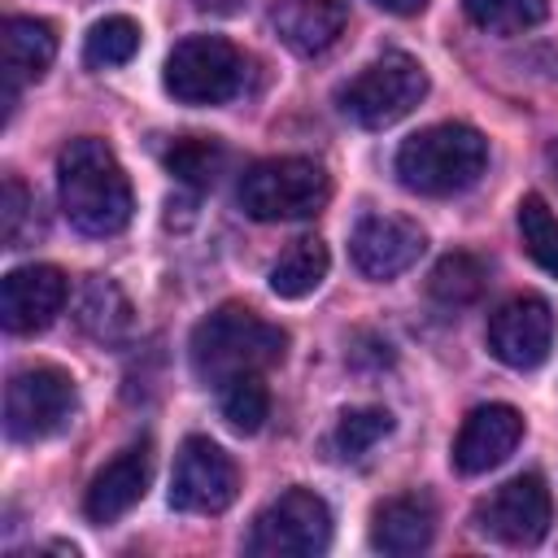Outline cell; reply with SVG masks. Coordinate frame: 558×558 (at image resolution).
Listing matches in <instances>:
<instances>
[{
	"label": "cell",
	"mask_w": 558,
	"mask_h": 558,
	"mask_svg": "<svg viewBox=\"0 0 558 558\" xmlns=\"http://www.w3.org/2000/svg\"><path fill=\"white\" fill-rule=\"evenodd\" d=\"M35 196L22 187V179H4V192H0V235H4V248H26L35 244V235L44 231L39 214H35Z\"/></svg>",
	"instance_id": "28"
},
{
	"label": "cell",
	"mask_w": 558,
	"mask_h": 558,
	"mask_svg": "<svg viewBox=\"0 0 558 558\" xmlns=\"http://www.w3.org/2000/svg\"><path fill=\"white\" fill-rule=\"evenodd\" d=\"M0 48H4V105L13 109L17 87L31 78H44V70L52 65L57 31L44 17H4Z\"/></svg>",
	"instance_id": "18"
},
{
	"label": "cell",
	"mask_w": 558,
	"mask_h": 558,
	"mask_svg": "<svg viewBox=\"0 0 558 558\" xmlns=\"http://www.w3.org/2000/svg\"><path fill=\"white\" fill-rule=\"evenodd\" d=\"M375 4L388 9V13H397V17H410V13H423L427 0H375Z\"/></svg>",
	"instance_id": "29"
},
{
	"label": "cell",
	"mask_w": 558,
	"mask_h": 558,
	"mask_svg": "<svg viewBox=\"0 0 558 558\" xmlns=\"http://www.w3.org/2000/svg\"><path fill=\"white\" fill-rule=\"evenodd\" d=\"M519 240H523V253L558 279V214L536 192L519 201Z\"/></svg>",
	"instance_id": "25"
},
{
	"label": "cell",
	"mask_w": 558,
	"mask_h": 558,
	"mask_svg": "<svg viewBox=\"0 0 558 558\" xmlns=\"http://www.w3.org/2000/svg\"><path fill=\"white\" fill-rule=\"evenodd\" d=\"M488 140L466 122H436L397 148V179L418 196H453L480 183Z\"/></svg>",
	"instance_id": "3"
},
{
	"label": "cell",
	"mask_w": 558,
	"mask_h": 558,
	"mask_svg": "<svg viewBox=\"0 0 558 558\" xmlns=\"http://www.w3.org/2000/svg\"><path fill=\"white\" fill-rule=\"evenodd\" d=\"M270 22L292 52L318 57L344 35L349 9H344V0H275Z\"/></svg>",
	"instance_id": "17"
},
{
	"label": "cell",
	"mask_w": 558,
	"mask_h": 558,
	"mask_svg": "<svg viewBox=\"0 0 558 558\" xmlns=\"http://www.w3.org/2000/svg\"><path fill=\"white\" fill-rule=\"evenodd\" d=\"M549 523H554V497L541 475H514L475 506V527L510 549H527L545 541Z\"/></svg>",
	"instance_id": "10"
},
{
	"label": "cell",
	"mask_w": 558,
	"mask_h": 558,
	"mask_svg": "<svg viewBox=\"0 0 558 558\" xmlns=\"http://www.w3.org/2000/svg\"><path fill=\"white\" fill-rule=\"evenodd\" d=\"M196 9H209V13H231L240 0H192Z\"/></svg>",
	"instance_id": "30"
},
{
	"label": "cell",
	"mask_w": 558,
	"mask_h": 558,
	"mask_svg": "<svg viewBox=\"0 0 558 558\" xmlns=\"http://www.w3.org/2000/svg\"><path fill=\"white\" fill-rule=\"evenodd\" d=\"M57 196H61V214L83 235H118L135 209L126 170L118 166L113 148L96 135H78L61 148Z\"/></svg>",
	"instance_id": "1"
},
{
	"label": "cell",
	"mask_w": 558,
	"mask_h": 558,
	"mask_svg": "<svg viewBox=\"0 0 558 558\" xmlns=\"http://www.w3.org/2000/svg\"><path fill=\"white\" fill-rule=\"evenodd\" d=\"M327 266H331L327 244L318 235H301V240H292L275 257V266H270V292L283 296V301H301V296H310L327 279Z\"/></svg>",
	"instance_id": "20"
},
{
	"label": "cell",
	"mask_w": 558,
	"mask_h": 558,
	"mask_svg": "<svg viewBox=\"0 0 558 558\" xmlns=\"http://www.w3.org/2000/svg\"><path fill=\"white\" fill-rule=\"evenodd\" d=\"M70 283L57 266H17L0 283V323L13 336H35L65 310Z\"/></svg>",
	"instance_id": "13"
},
{
	"label": "cell",
	"mask_w": 558,
	"mask_h": 558,
	"mask_svg": "<svg viewBox=\"0 0 558 558\" xmlns=\"http://www.w3.org/2000/svg\"><path fill=\"white\" fill-rule=\"evenodd\" d=\"M388 432H392V414H388V410H379V405H357V410H344V414H340L331 445H336L340 458H362V453H371Z\"/></svg>",
	"instance_id": "27"
},
{
	"label": "cell",
	"mask_w": 558,
	"mask_h": 558,
	"mask_svg": "<svg viewBox=\"0 0 558 558\" xmlns=\"http://www.w3.org/2000/svg\"><path fill=\"white\" fill-rule=\"evenodd\" d=\"M161 83L179 105H222L244 87V57L222 35H187L170 48Z\"/></svg>",
	"instance_id": "6"
},
{
	"label": "cell",
	"mask_w": 558,
	"mask_h": 558,
	"mask_svg": "<svg viewBox=\"0 0 558 558\" xmlns=\"http://www.w3.org/2000/svg\"><path fill=\"white\" fill-rule=\"evenodd\" d=\"M436 536V506L427 493H397L371 514V545L379 554H423Z\"/></svg>",
	"instance_id": "16"
},
{
	"label": "cell",
	"mask_w": 558,
	"mask_h": 558,
	"mask_svg": "<svg viewBox=\"0 0 558 558\" xmlns=\"http://www.w3.org/2000/svg\"><path fill=\"white\" fill-rule=\"evenodd\" d=\"M423 248H427L423 227L401 214H366L349 235L353 266L366 279H392V275L410 270L423 257Z\"/></svg>",
	"instance_id": "12"
},
{
	"label": "cell",
	"mask_w": 558,
	"mask_h": 558,
	"mask_svg": "<svg viewBox=\"0 0 558 558\" xmlns=\"http://www.w3.org/2000/svg\"><path fill=\"white\" fill-rule=\"evenodd\" d=\"M148 480H153V445L140 440V445H126L122 453H113L87 484V497H83V514L100 527L118 523L131 506H140V497L148 493Z\"/></svg>",
	"instance_id": "15"
},
{
	"label": "cell",
	"mask_w": 558,
	"mask_h": 558,
	"mask_svg": "<svg viewBox=\"0 0 558 558\" xmlns=\"http://www.w3.org/2000/svg\"><path fill=\"white\" fill-rule=\"evenodd\" d=\"M222 166H227V148L218 140H209V135H183V140H174L166 148V170L179 183L196 187V192L214 187L218 174H222Z\"/></svg>",
	"instance_id": "21"
},
{
	"label": "cell",
	"mask_w": 558,
	"mask_h": 558,
	"mask_svg": "<svg viewBox=\"0 0 558 558\" xmlns=\"http://www.w3.org/2000/svg\"><path fill=\"white\" fill-rule=\"evenodd\" d=\"M554 349V314L541 296H510L488 318V353L510 371H532Z\"/></svg>",
	"instance_id": "11"
},
{
	"label": "cell",
	"mask_w": 558,
	"mask_h": 558,
	"mask_svg": "<svg viewBox=\"0 0 558 558\" xmlns=\"http://www.w3.org/2000/svg\"><path fill=\"white\" fill-rule=\"evenodd\" d=\"M423 96H427V70L410 52H384L336 92V105L357 126L384 131L405 113H414Z\"/></svg>",
	"instance_id": "5"
},
{
	"label": "cell",
	"mask_w": 558,
	"mask_h": 558,
	"mask_svg": "<svg viewBox=\"0 0 558 558\" xmlns=\"http://www.w3.org/2000/svg\"><path fill=\"white\" fill-rule=\"evenodd\" d=\"M218 392H222L218 405H222L227 427H235L240 436L262 432V423L270 418V392H266V384H262L257 371H253V375H235V379H227Z\"/></svg>",
	"instance_id": "23"
},
{
	"label": "cell",
	"mask_w": 558,
	"mask_h": 558,
	"mask_svg": "<svg viewBox=\"0 0 558 558\" xmlns=\"http://www.w3.org/2000/svg\"><path fill=\"white\" fill-rule=\"evenodd\" d=\"M462 9L488 35H523L545 22L549 0H462Z\"/></svg>",
	"instance_id": "26"
},
{
	"label": "cell",
	"mask_w": 558,
	"mask_h": 558,
	"mask_svg": "<svg viewBox=\"0 0 558 558\" xmlns=\"http://www.w3.org/2000/svg\"><path fill=\"white\" fill-rule=\"evenodd\" d=\"M240 493V471L209 436H187L170 471V506L183 514H222Z\"/></svg>",
	"instance_id": "9"
},
{
	"label": "cell",
	"mask_w": 558,
	"mask_h": 558,
	"mask_svg": "<svg viewBox=\"0 0 558 558\" xmlns=\"http://www.w3.org/2000/svg\"><path fill=\"white\" fill-rule=\"evenodd\" d=\"M283 353H288V331L266 323L248 305H218L192 327V340H187L192 371L209 388H222L235 375H253V371L262 375L279 366Z\"/></svg>",
	"instance_id": "2"
},
{
	"label": "cell",
	"mask_w": 558,
	"mask_h": 558,
	"mask_svg": "<svg viewBox=\"0 0 558 558\" xmlns=\"http://www.w3.org/2000/svg\"><path fill=\"white\" fill-rule=\"evenodd\" d=\"M331 196V179L310 157H266L240 174L235 201L257 222H301L314 218Z\"/></svg>",
	"instance_id": "4"
},
{
	"label": "cell",
	"mask_w": 558,
	"mask_h": 558,
	"mask_svg": "<svg viewBox=\"0 0 558 558\" xmlns=\"http://www.w3.org/2000/svg\"><path fill=\"white\" fill-rule=\"evenodd\" d=\"M484 279H488V270H484L480 257H471V253H449V257H440V262L432 266L427 292H432L436 305H445V310H462V305L480 301Z\"/></svg>",
	"instance_id": "22"
},
{
	"label": "cell",
	"mask_w": 558,
	"mask_h": 558,
	"mask_svg": "<svg viewBox=\"0 0 558 558\" xmlns=\"http://www.w3.org/2000/svg\"><path fill=\"white\" fill-rule=\"evenodd\" d=\"M74 414V379L61 366H26L4 384L9 440H44Z\"/></svg>",
	"instance_id": "8"
},
{
	"label": "cell",
	"mask_w": 558,
	"mask_h": 558,
	"mask_svg": "<svg viewBox=\"0 0 558 558\" xmlns=\"http://www.w3.org/2000/svg\"><path fill=\"white\" fill-rule=\"evenodd\" d=\"M523 440V414L506 401H488V405H475L458 436H453V466L462 475H484L493 466H501Z\"/></svg>",
	"instance_id": "14"
},
{
	"label": "cell",
	"mask_w": 558,
	"mask_h": 558,
	"mask_svg": "<svg viewBox=\"0 0 558 558\" xmlns=\"http://www.w3.org/2000/svg\"><path fill=\"white\" fill-rule=\"evenodd\" d=\"M78 327L100 344H122L135 331V310L109 275H92L78 292Z\"/></svg>",
	"instance_id": "19"
},
{
	"label": "cell",
	"mask_w": 558,
	"mask_h": 558,
	"mask_svg": "<svg viewBox=\"0 0 558 558\" xmlns=\"http://www.w3.org/2000/svg\"><path fill=\"white\" fill-rule=\"evenodd\" d=\"M331 545V510L310 488L279 493L248 527L244 549L257 558H314Z\"/></svg>",
	"instance_id": "7"
},
{
	"label": "cell",
	"mask_w": 558,
	"mask_h": 558,
	"mask_svg": "<svg viewBox=\"0 0 558 558\" xmlns=\"http://www.w3.org/2000/svg\"><path fill=\"white\" fill-rule=\"evenodd\" d=\"M135 52H140V26H135L131 17H122V13L100 17V22L87 31V39H83V61H87L92 70L126 65Z\"/></svg>",
	"instance_id": "24"
}]
</instances>
